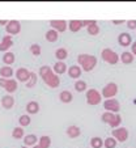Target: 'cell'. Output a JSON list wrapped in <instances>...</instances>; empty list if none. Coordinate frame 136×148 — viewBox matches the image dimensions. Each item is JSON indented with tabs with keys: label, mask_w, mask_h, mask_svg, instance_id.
I'll use <instances>...</instances> for the list:
<instances>
[{
	"label": "cell",
	"mask_w": 136,
	"mask_h": 148,
	"mask_svg": "<svg viewBox=\"0 0 136 148\" xmlns=\"http://www.w3.org/2000/svg\"><path fill=\"white\" fill-rule=\"evenodd\" d=\"M39 76L42 77L43 83L50 88H56V87H59V84H60L59 76L55 75L53 68L49 67V66H42V67L39 68Z\"/></svg>",
	"instance_id": "1"
},
{
	"label": "cell",
	"mask_w": 136,
	"mask_h": 148,
	"mask_svg": "<svg viewBox=\"0 0 136 148\" xmlns=\"http://www.w3.org/2000/svg\"><path fill=\"white\" fill-rule=\"evenodd\" d=\"M77 63L80 64L81 70L89 72L97 66V56L90 54H80L77 56Z\"/></svg>",
	"instance_id": "2"
},
{
	"label": "cell",
	"mask_w": 136,
	"mask_h": 148,
	"mask_svg": "<svg viewBox=\"0 0 136 148\" xmlns=\"http://www.w3.org/2000/svg\"><path fill=\"white\" fill-rule=\"evenodd\" d=\"M101 58H102L103 62H106V63H109V64H111V66L117 64L120 59L119 55H118L114 50H111V49H109V47L103 49V50L101 51Z\"/></svg>",
	"instance_id": "3"
},
{
	"label": "cell",
	"mask_w": 136,
	"mask_h": 148,
	"mask_svg": "<svg viewBox=\"0 0 136 148\" xmlns=\"http://www.w3.org/2000/svg\"><path fill=\"white\" fill-rule=\"evenodd\" d=\"M103 123H107L111 127H119V125L122 123V117L119 114H114V113L110 112H105L101 117Z\"/></svg>",
	"instance_id": "4"
},
{
	"label": "cell",
	"mask_w": 136,
	"mask_h": 148,
	"mask_svg": "<svg viewBox=\"0 0 136 148\" xmlns=\"http://www.w3.org/2000/svg\"><path fill=\"white\" fill-rule=\"evenodd\" d=\"M102 101V95L97 89H89L86 90V102L92 106H96Z\"/></svg>",
	"instance_id": "5"
},
{
	"label": "cell",
	"mask_w": 136,
	"mask_h": 148,
	"mask_svg": "<svg viewBox=\"0 0 136 148\" xmlns=\"http://www.w3.org/2000/svg\"><path fill=\"white\" fill-rule=\"evenodd\" d=\"M117 93H118V85L115 83H109L103 87L101 95H102V97H105L106 100H109V98H114L115 96H117Z\"/></svg>",
	"instance_id": "6"
},
{
	"label": "cell",
	"mask_w": 136,
	"mask_h": 148,
	"mask_svg": "<svg viewBox=\"0 0 136 148\" xmlns=\"http://www.w3.org/2000/svg\"><path fill=\"white\" fill-rule=\"evenodd\" d=\"M103 108H105L106 112L117 114V113L120 110V103L117 98H109V100H106L105 102H103Z\"/></svg>",
	"instance_id": "7"
},
{
	"label": "cell",
	"mask_w": 136,
	"mask_h": 148,
	"mask_svg": "<svg viewBox=\"0 0 136 148\" xmlns=\"http://www.w3.org/2000/svg\"><path fill=\"white\" fill-rule=\"evenodd\" d=\"M113 138L117 142L124 143L128 139V130L126 127H117V129L113 130Z\"/></svg>",
	"instance_id": "8"
},
{
	"label": "cell",
	"mask_w": 136,
	"mask_h": 148,
	"mask_svg": "<svg viewBox=\"0 0 136 148\" xmlns=\"http://www.w3.org/2000/svg\"><path fill=\"white\" fill-rule=\"evenodd\" d=\"M5 29H7L8 36H17L21 32V24L17 20H11V21H8Z\"/></svg>",
	"instance_id": "9"
},
{
	"label": "cell",
	"mask_w": 136,
	"mask_h": 148,
	"mask_svg": "<svg viewBox=\"0 0 136 148\" xmlns=\"http://www.w3.org/2000/svg\"><path fill=\"white\" fill-rule=\"evenodd\" d=\"M50 25L54 30H56L58 33H63L67 30V21L66 20H51Z\"/></svg>",
	"instance_id": "10"
},
{
	"label": "cell",
	"mask_w": 136,
	"mask_h": 148,
	"mask_svg": "<svg viewBox=\"0 0 136 148\" xmlns=\"http://www.w3.org/2000/svg\"><path fill=\"white\" fill-rule=\"evenodd\" d=\"M13 46V39H12V36H4L1 42H0V51L3 53H8V50Z\"/></svg>",
	"instance_id": "11"
},
{
	"label": "cell",
	"mask_w": 136,
	"mask_h": 148,
	"mask_svg": "<svg viewBox=\"0 0 136 148\" xmlns=\"http://www.w3.org/2000/svg\"><path fill=\"white\" fill-rule=\"evenodd\" d=\"M16 79L21 83H28V80L30 79V71L26 70V68L21 67L16 71Z\"/></svg>",
	"instance_id": "12"
},
{
	"label": "cell",
	"mask_w": 136,
	"mask_h": 148,
	"mask_svg": "<svg viewBox=\"0 0 136 148\" xmlns=\"http://www.w3.org/2000/svg\"><path fill=\"white\" fill-rule=\"evenodd\" d=\"M17 88H18V84H17V81L14 80V79H7V80H5V85H4V89H5L8 93L16 92Z\"/></svg>",
	"instance_id": "13"
},
{
	"label": "cell",
	"mask_w": 136,
	"mask_h": 148,
	"mask_svg": "<svg viewBox=\"0 0 136 148\" xmlns=\"http://www.w3.org/2000/svg\"><path fill=\"white\" fill-rule=\"evenodd\" d=\"M131 36L128 33H120L119 37H118V42H119V45L123 46V47H127V46L131 45Z\"/></svg>",
	"instance_id": "14"
},
{
	"label": "cell",
	"mask_w": 136,
	"mask_h": 148,
	"mask_svg": "<svg viewBox=\"0 0 136 148\" xmlns=\"http://www.w3.org/2000/svg\"><path fill=\"white\" fill-rule=\"evenodd\" d=\"M39 112V103L37 101H29L26 103V113L29 115L30 114H37Z\"/></svg>",
	"instance_id": "15"
},
{
	"label": "cell",
	"mask_w": 136,
	"mask_h": 148,
	"mask_svg": "<svg viewBox=\"0 0 136 148\" xmlns=\"http://www.w3.org/2000/svg\"><path fill=\"white\" fill-rule=\"evenodd\" d=\"M54 73L55 75H63L64 72H67V64L64 62H56L55 64H54V68H53Z\"/></svg>",
	"instance_id": "16"
},
{
	"label": "cell",
	"mask_w": 136,
	"mask_h": 148,
	"mask_svg": "<svg viewBox=\"0 0 136 148\" xmlns=\"http://www.w3.org/2000/svg\"><path fill=\"white\" fill-rule=\"evenodd\" d=\"M81 73H83V70H81L80 66H71V67L68 68V75H70L72 79H77L79 80Z\"/></svg>",
	"instance_id": "17"
},
{
	"label": "cell",
	"mask_w": 136,
	"mask_h": 148,
	"mask_svg": "<svg viewBox=\"0 0 136 148\" xmlns=\"http://www.w3.org/2000/svg\"><path fill=\"white\" fill-rule=\"evenodd\" d=\"M13 105H14V98L12 97V96L7 95V96L1 97V106H3L4 109H11Z\"/></svg>",
	"instance_id": "18"
},
{
	"label": "cell",
	"mask_w": 136,
	"mask_h": 148,
	"mask_svg": "<svg viewBox=\"0 0 136 148\" xmlns=\"http://www.w3.org/2000/svg\"><path fill=\"white\" fill-rule=\"evenodd\" d=\"M80 134H81L80 127H77V126H75V125L70 126V127H68V130H67V135H68L71 139L79 138V136H80Z\"/></svg>",
	"instance_id": "19"
},
{
	"label": "cell",
	"mask_w": 136,
	"mask_h": 148,
	"mask_svg": "<svg viewBox=\"0 0 136 148\" xmlns=\"http://www.w3.org/2000/svg\"><path fill=\"white\" fill-rule=\"evenodd\" d=\"M68 28H70L71 32L77 33V32L81 30V28H83V23H81V20H71L70 23H68Z\"/></svg>",
	"instance_id": "20"
},
{
	"label": "cell",
	"mask_w": 136,
	"mask_h": 148,
	"mask_svg": "<svg viewBox=\"0 0 136 148\" xmlns=\"http://www.w3.org/2000/svg\"><path fill=\"white\" fill-rule=\"evenodd\" d=\"M59 100H60L63 103H70V102H72L73 96L70 90H62L60 95H59Z\"/></svg>",
	"instance_id": "21"
},
{
	"label": "cell",
	"mask_w": 136,
	"mask_h": 148,
	"mask_svg": "<svg viewBox=\"0 0 136 148\" xmlns=\"http://www.w3.org/2000/svg\"><path fill=\"white\" fill-rule=\"evenodd\" d=\"M0 76L3 79H11L13 76V70L11 66H4L0 68Z\"/></svg>",
	"instance_id": "22"
},
{
	"label": "cell",
	"mask_w": 136,
	"mask_h": 148,
	"mask_svg": "<svg viewBox=\"0 0 136 148\" xmlns=\"http://www.w3.org/2000/svg\"><path fill=\"white\" fill-rule=\"evenodd\" d=\"M133 58H135V55H133L132 53H130V51H124V53L120 55V60H122V63H124V64H131L133 62Z\"/></svg>",
	"instance_id": "23"
},
{
	"label": "cell",
	"mask_w": 136,
	"mask_h": 148,
	"mask_svg": "<svg viewBox=\"0 0 136 148\" xmlns=\"http://www.w3.org/2000/svg\"><path fill=\"white\" fill-rule=\"evenodd\" d=\"M37 136L34 134H29L26 136H24V145L26 147H31V145H36L37 144Z\"/></svg>",
	"instance_id": "24"
},
{
	"label": "cell",
	"mask_w": 136,
	"mask_h": 148,
	"mask_svg": "<svg viewBox=\"0 0 136 148\" xmlns=\"http://www.w3.org/2000/svg\"><path fill=\"white\" fill-rule=\"evenodd\" d=\"M38 145L41 148H50L51 145V138L47 136V135H43L38 139Z\"/></svg>",
	"instance_id": "25"
},
{
	"label": "cell",
	"mask_w": 136,
	"mask_h": 148,
	"mask_svg": "<svg viewBox=\"0 0 136 148\" xmlns=\"http://www.w3.org/2000/svg\"><path fill=\"white\" fill-rule=\"evenodd\" d=\"M14 60H16V56H14L13 53H11V51H8V53H5L3 55V62H4V64L7 66H11L14 63Z\"/></svg>",
	"instance_id": "26"
},
{
	"label": "cell",
	"mask_w": 136,
	"mask_h": 148,
	"mask_svg": "<svg viewBox=\"0 0 136 148\" xmlns=\"http://www.w3.org/2000/svg\"><path fill=\"white\" fill-rule=\"evenodd\" d=\"M58 38H59V33L56 30H54V29L47 30V33H46V39H47L49 42H56Z\"/></svg>",
	"instance_id": "27"
},
{
	"label": "cell",
	"mask_w": 136,
	"mask_h": 148,
	"mask_svg": "<svg viewBox=\"0 0 136 148\" xmlns=\"http://www.w3.org/2000/svg\"><path fill=\"white\" fill-rule=\"evenodd\" d=\"M24 136H25V132H24V129L22 127H14L13 131H12V138H14V139H24Z\"/></svg>",
	"instance_id": "28"
},
{
	"label": "cell",
	"mask_w": 136,
	"mask_h": 148,
	"mask_svg": "<svg viewBox=\"0 0 136 148\" xmlns=\"http://www.w3.org/2000/svg\"><path fill=\"white\" fill-rule=\"evenodd\" d=\"M55 56H56V59L58 60H60V62H63L64 59L68 56V51L66 50L64 47H62V49H58V50L55 51Z\"/></svg>",
	"instance_id": "29"
},
{
	"label": "cell",
	"mask_w": 136,
	"mask_h": 148,
	"mask_svg": "<svg viewBox=\"0 0 136 148\" xmlns=\"http://www.w3.org/2000/svg\"><path fill=\"white\" fill-rule=\"evenodd\" d=\"M103 147V140L100 136H94L90 140V148H102Z\"/></svg>",
	"instance_id": "30"
},
{
	"label": "cell",
	"mask_w": 136,
	"mask_h": 148,
	"mask_svg": "<svg viewBox=\"0 0 136 148\" xmlns=\"http://www.w3.org/2000/svg\"><path fill=\"white\" fill-rule=\"evenodd\" d=\"M30 122H31V118H30V115L29 114H24V115H21V117L18 118V123H20V126H22V127L29 126L30 125Z\"/></svg>",
	"instance_id": "31"
},
{
	"label": "cell",
	"mask_w": 136,
	"mask_h": 148,
	"mask_svg": "<svg viewBox=\"0 0 136 148\" xmlns=\"http://www.w3.org/2000/svg\"><path fill=\"white\" fill-rule=\"evenodd\" d=\"M86 32H88L90 36H97L98 33H100V26L97 25V23L92 24V25H89L88 28H86Z\"/></svg>",
	"instance_id": "32"
},
{
	"label": "cell",
	"mask_w": 136,
	"mask_h": 148,
	"mask_svg": "<svg viewBox=\"0 0 136 148\" xmlns=\"http://www.w3.org/2000/svg\"><path fill=\"white\" fill-rule=\"evenodd\" d=\"M103 147L105 148H115L117 147V140L114 138H106L103 140Z\"/></svg>",
	"instance_id": "33"
},
{
	"label": "cell",
	"mask_w": 136,
	"mask_h": 148,
	"mask_svg": "<svg viewBox=\"0 0 136 148\" xmlns=\"http://www.w3.org/2000/svg\"><path fill=\"white\" fill-rule=\"evenodd\" d=\"M75 89L77 92H85L86 90V83L84 80H77L75 83Z\"/></svg>",
	"instance_id": "34"
},
{
	"label": "cell",
	"mask_w": 136,
	"mask_h": 148,
	"mask_svg": "<svg viewBox=\"0 0 136 148\" xmlns=\"http://www.w3.org/2000/svg\"><path fill=\"white\" fill-rule=\"evenodd\" d=\"M37 80H38V77H37V73L30 72V79H29L28 83H26V87H28V88L34 87V85L37 84Z\"/></svg>",
	"instance_id": "35"
},
{
	"label": "cell",
	"mask_w": 136,
	"mask_h": 148,
	"mask_svg": "<svg viewBox=\"0 0 136 148\" xmlns=\"http://www.w3.org/2000/svg\"><path fill=\"white\" fill-rule=\"evenodd\" d=\"M41 51H42V49L38 43H33V45L30 46V53L33 54L34 56H39L41 55Z\"/></svg>",
	"instance_id": "36"
},
{
	"label": "cell",
	"mask_w": 136,
	"mask_h": 148,
	"mask_svg": "<svg viewBox=\"0 0 136 148\" xmlns=\"http://www.w3.org/2000/svg\"><path fill=\"white\" fill-rule=\"evenodd\" d=\"M81 23H83V26L88 28L89 25H92V24L97 23V21H96V20H81Z\"/></svg>",
	"instance_id": "37"
},
{
	"label": "cell",
	"mask_w": 136,
	"mask_h": 148,
	"mask_svg": "<svg viewBox=\"0 0 136 148\" xmlns=\"http://www.w3.org/2000/svg\"><path fill=\"white\" fill-rule=\"evenodd\" d=\"M127 26L128 29H136V20H130V21H127Z\"/></svg>",
	"instance_id": "38"
},
{
	"label": "cell",
	"mask_w": 136,
	"mask_h": 148,
	"mask_svg": "<svg viewBox=\"0 0 136 148\" xmlns=\"http://www.w3.org/2000/svg\"><path fill=\"white\" fill-rule=\"evenodd\" d=\"M122 23H124V20H113V24H115V25H119Z\"/></svg>",
	"instance_id": "39"
},
{
	"label": "cell",
	"mask_w": 136,
	"mask_h": 148,
	"mask_svg": "<svg viewBox=\"0 0 136 148\" xmlns=\"http://www.w3.org/2000/svg\"><path fill=\"white\" fill-rule=\"evenodd\" d=\"M5 80H7V79L0 77V87H1V88H4V85H5Z\"/></svg>",
	"instance_id": "40"
},
{
	"label": "cell",
	"mask_w": 136,
	"mask_h": 148,
	"mask_svg": "<svg viewBox=\"0 0 136 148\" xmlns=\"http://www.w3.org/2000/svg\"><path fill=\"white\" fill-rule=\"evenodd\" d=\"M131 49H132V54H133V55H136V42H133V43H132V47H131Z\"/></svg>",
	"instance_id": "41"
},
{
	"label": "cell",
	"mask_w": 136,
	"mask_h": 148,
	"mask_svg": "<svg viewBox=\"0 0 136 148\" xmlns=\"http://www.w3.org/2000/svg\"><path fill=\"white\" fill-rule=\"evenodd\" d=\"M7 24H8V21H7V20H0V25H5L7 26Z\"/></svg>",
	"instance_id": "42"
},
{
	"label": "cell",
	"mask_w": 136,
	"mask_h": 148,
	"mask_svg": "<svg viewBox=\"0 0 136 148\" xmlns=\"http://www.w3.org/2000/svg\"><path fill=\"white\" fill-rule=\"evenodd\" d=\"M33 148H41V147H39V145H37V144H36V145H33Z\"/></svg>",
	"instance_id": "43"
},
{
	"label": "cell",
	"mask_w": 136,
	"mask_h": 148,
	"mask_svg": "<svg viewBox=\"0 0 136 148\" xmlns=\"http://www.w3.org/2000/svg\"><path fill=\"white\" fill-rule=\"evenodd\" d=\"M22 148H26V145H24V147H22Z\"/></svg>",
	"instance_id": "44"
}]
</instances>
